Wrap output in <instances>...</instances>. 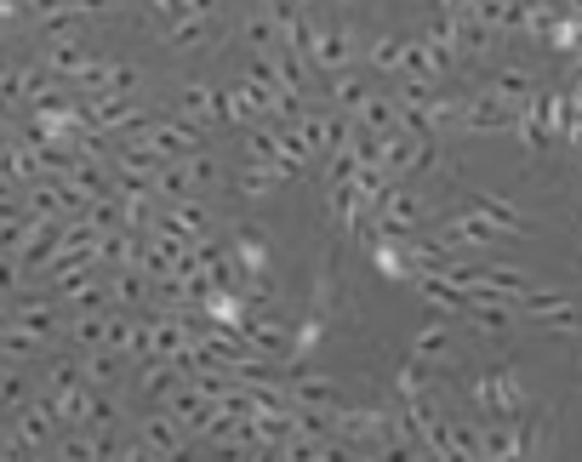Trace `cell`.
<instances>
[{"label":"cell","instance_id":"cell-10","mask_svg":"<svg viewBox=\"0 0 582 462\" xmlns=\"http://www.w3.org/2000/svg\"><path fill=\"white\" fill-rule=\"evenodd\" d=\"M178 115L194 120V126H218V120H223V86H212V80H189V86L178 92Z\"/></svg>","mask_w":582,"mask_h":462},{"label":"cell","instance_id":"cell-22","mask_svg":"<svg viewBox=\"0 0 582 462\" xmlns=\"http://www.w3.org/2000/svg\"><path fill=\"white\" fill-rule=\"evenodd\" d=\"M423 394H434V366H423V359H405V366L394 372V400H423Z\"/></svg>","mask_w":582,"mask_h":462},{"label":"cell","instance_id":"cell-31","mask_svg":"<svg viewBox=\"0 0 582 462\" xmlns=\"http://www.w3.org/2000/svg\"><path fill=\"white\" fill-rule=\"evenodd\" d=\"M428 7H434L440 18H463V12H474V0H428Z\"/></svg>","mask_w":582,"mask_h":462},{"label":"cell","instance_id":"cell-6","mask_svg":"<svg viewBox=\"0 0 582 462\" xmlns=\"http://www.w3.org/2000/svg\"><path fill=\"white\" fill-rule=\"evenodd\" d=\"M137 138H144L160 160H189V154L205 149V143H200V126L183 120V115H178V120H149L144 131H137Z\"/></svg>","mask_w":582,"mask_h":462},{"label":"cell","instance_id":"cell-28","mask_svg":"<svg viewBox=\"0 0 582 462\" xmlns=\"http://www.w3.org/2000/svg\"><path fill=\"white\" fill-rule=\"evenodd\" d=\"M240 35H246V46H252V52H274V46H281V35H274V18H268V12H252Z\"/></svg>","mask_w":582,"mask_h":462},{"label":"cell","instance_id":"cell-9","mask_svg":"<svg viewBox=\"0 0 582 462\" xmlns=\"http://www.w3.org/2000/svg\"><path fill=\"white\" fill-rule=\"evenodd\" d=\"M246 348H257L263 359L281 366V359H292V332L274 314H246Z\"/></svg>","mask_w":582,"mask_h":462},{"label":"cell","instance_id":"cell-20","mask_svg":"<svg viewBox=\"0 0 582 462\" xmlns=\"http://www.w3.org/2000/svg\"><path fill=\"white\" fill-rule=\"evenodd\" d=\"M452 35H457V57H486V46H491L497 29H491L486 18L463 12V18H452Z\"/></svg>","mask_w":582,"mask_h":462},{"label":"cell","instance_id":"cell-30","mask_svg":"<svg viewBox=\"0 0 582 462\" xmlns=\"http://www.w3.org/2000/svg\"><path fill=\"white\" fill-rule=\"evenodd\" d=\"M52 69H57V75H81V69H86V52L63 41V46L52 52Z\"/></svg>","mask_w":582,"mask_h":462},{"label":"cell","instance_id":"cell-5","mask_svg":"<svg viewBox=\"0 0 582 462\" xmlns=\"http://www.w3.org/2000/svg\"><path fill=\"white\" fill-rule=\"evenodd\" d=\"M514 104H502V97L486 86V92H474V97H463V126L457 131H468V138H491V131H514Z\"/></svg>","mask_w":582,"mask_h":462},{"label":"cell","instance_id":"cell-18","mask_svg":"<svg viewBox=\"0 0 582 462\" xmlns=\"http://www.w3.org/2000/svg\"><path fill=\"white\" fill-rule=\"evenodd\" d=\"M491 92L502 97V104H514V109H526V104H537V97H542V86L520 69V63H502V69H491Z\"/></svg>","mask_w":582,"mask_h":462},{"label":"cell","instance_id":"cell-32","mask_svg":"<svg viewBox=\"0 0 582 462\" xmlns=\"http://www.w3.org/2000/svg\"><path fill=\"white\" fill-rule=\"evenodd\" d=\"M331 291H337V280H331V269H320V280H315V303L320 309H331Z\"/></svg>","mask_w":582,"mask_h":462},{"label":"cell","instance_id":"cell-21","mask_svg":"<svg viewBox=\"0 0 582 462\" xmlns=\"http://www.w3.org/2000/svg\"><path fill=\"white\" fill-rule=\"evenodd\" d=\"M274 189H281V172H274V166H257V160H246V166H240V178H234V194H240V201H268Z\"/></svg>","mask_w":582,"mask_h":462},{"label":"cell","instance_id":"cell-25","mask_svg":"<svg viewBox=\"0 0 582 462\" xmlns=\"http://www.w3.org/2000/svg\"><path fill=\"white\" fill-rule=\"evenodd\" d=\"M223 120H229V126H240V131L263 120V115H257V104H252V92L240 86V80H234V86H223Z\"/></svg>","mask_w":582,"mask_h":462},{"label":"cell","instance_id":"cell-3","mask_svg":"<svg viewBox=\"0 0 582 462\" xmlns=\"http://www.w3.org/2000/svg\"><path fill=\"white\" fill-rule=\"evenodd\" d=\"M377 223H383V235H394V240L417 235V228L428 223V201H423V189L394 183V189L383 194V206H377Z\"/></svg>","mask_w":582,"mask_h":462},{"label":"cell","instance_id":"cell-27","mask_svg":"<svg viewBox=\"0 0 582 462\" xmlns=\"http://www.w3.org/2000/svg\"><path fill=\"white\" fill-rule=\"evenodd\" d=\"M149 275L144 269H115V286H109V297H115V303H126V309H137V303H144V297H149Z\"/></svg>","mask_w":582,"mask_h":462},{"label":"cell","instance_id":"cell-26","mask_svg":"<svg viewBox=\"0 0 582 462\" xmlns=\"http://www.w3.org/2000/svg\"><path fill=\"white\" fill-rule=\"evenodd\" d=\"M115 377H120V354H115V348H92V354H86V366H81V383L109 388Z\"/></svg>","mask_w":582,"mask_h":462},{"label":"cell","instance_id":"cell-36","mask_svg":"<svg viewBox=\"0 0 582 462\" xmlns=\"http://www.w3.org/2000/svg\"><path fill=\"white\" fill-rule=\"evenodd\" d=\"M342 7H360V0H342Z\"/></svg>","mask_w":582,"mask_h":462},{"label":"cell","instance_id":"cell-17","mask_svg":"<svg viewBox=\"0 0 582 462\" xmlns=\"http://www.w3.org/2000/svg\"><path fill=\"white\" fill-rule=\"evenodd\" d=\"M411 286H417V291H423V303H428L434 314H468V303H474V297H468L463 286H452V280H445V275H417V280H411Z\"/></svg>","mask_w":582,"mask_h":462},{"label":"cell","instance_id":"cell-7","mask_svg":"<svg viewBox=\"0 0 582 462\" xmlns=\"http://www.w3.org/2000/svg\"><path fill=\"white\" fill-rule=\"evenodd\" d=\"M355 52H360V41H355V29H326L320 23V35H315V46H308V63H315L320 75H337V69H355Z\"/></svg>","mask_w":582,"mask_h":462},{"label":"cell","instance_id":"cell-16","mask_svg":"<svg viewBox=\"0 0 582 462\" xmlns=\"http://www.w3.org/2000/svg\"><path fill=\"white\" fill-rule=\"evenodd\" d=\"M286 394H292V406H320V411H337L342 406V388L326 372H297L286 383Z\"/></svg>","mask_w":582,"mask_h":462},{"label":"cell","instance_id":"cell-34","mask_svg":"<svg viewBox=\"0 0 582 462\" xmlns=\"http://www.w3.org/2000/svg\"><path fill=\"white\" fill-rule=\"evenodd\" d=\"M531 7H560V0H531Z\"/></svg>","mask_w":582,"mask_h":462},{"label":"cell","instance_id":"cell-11","mask_svg":"<svg viewBox=\"0 0 582 462\" xmlns=\"http://www.w3.org/2000/svg\"><path fill=\"white\" fill-rule=\"evenodd\" d=\"M452 354H457V343H452V325L445 320H428V325H417L411 332V359H423V366H452Z\"/></svg>","mask_w":582,"mask_h":462},{"label":"cell","instance_id":"cell-19","mask_svg":"<svg viewBox=\"0 0 582 462\" xmlns=\"http://www.w3.org/2000/svg\"><path fill=\"white\" fill-rule=\"evenodd\" d=\"M160 217H166L171 228H178L183 240H200L205 228H212V212L200 206V194H189V201H166V206H160Z\"/></svg>","mask_w":582,"mask_h":462},{"label":"cell","instance_id":"cell-1","mask_svg":"<svg viewBox=\"0 0 582 462\" xmlns=\"http://www.w3.org/2000/svg\"><path fill=\"white\" fill-rule=\"evenodd\" d=\"M468 394H474L479 417H526V411H531V388H526V377L514 372V366L479 372Z\"/></svg>","mask_w":582,"mask_h":462},{"label":"cell","instance_id":"cell-4","mask_svg":"<svg viewBox=\"0 0 582 462\" xmlns=\"http://www.w3.org/2000/svg\"><path fill=\"white\" fill-rule=\"evenodd\" d=\"M445 251H457V257H468V251H491L502 235L479 217L474 206H463V212H452V217H440V235H434Z\"/></svg>","mask_w":582,"mask_h":462},{"label":"cell","instance_id":"cell-35","mask_svg":"<svg viewBox=\"0 0 582 462\" xmlns=\"http://www.w3.org/2000/svg\"><path fill=\"white\" fill-rule=\"evenodd\" d=\"M297 7H320V0H297Z\"/></svg>","mask_w":582,"mask_h":462},{"label":"cell","instance_id":"cell-14","mask_svg":"<svg viewBox=\"0 0 582 462\" xmlns=\"http://www.w3.org/2000/svg\"><path fill=\"white\" fill-rule=\"evenodd\" d=\"M349 120L366 126V131H377V138H389V131H400V97H394V92H366L360 109H355Z\"/></svg>","mask_w":582,"mask_h":462},{"label":"cell","instance_id":"cell-33","mask_svg":"<svg viewBox=\"0 0 582 462\" xmlns=\"http://www.w3.org/2000/svg\"><path fill=\"white\" fill-rule=\"evenodd\" d=\"M149 7H155V12H166V18H183V12H189L183 0H149Z\"/></svg>","mask_w":582,"mask_h":462},{"label":"cell","instance_id":"cell-24","mask_svg":"<svg viewBox=\"0 0 582 462\" xmlns=\"http://www.w3.org/2000/svg\"><path fill=\"white\" fill-rule=\"evenodd\" d=\"M326 92H331V109H342V115H355V109H360V97H366L371 86H366V80H360L355 69H337Z\"/></svg>","mask_w":582,"mask_h":462},{"label":"cell","instance_id":"cell-8","mask_svg":"<svg viewBox=\"0 0 582 462\" xmlns=\"http://www.w3.org/2000/svg\"><path fill=\"white\" fill-rule=\"evenodd\" d=\"M137 440H144V456H183L194 445V434L171 417V411H155L144 417V428H137Z\"/></svg>","mask_w":582,"mask_h":462},{"label":"cell","instance_id":"cell-29","mask_svg":"<svg viewBox=\"0 0 582 462\" xmlns=\"http://www.w3.org/2000/svg\"><path fill=\"white\" fill-rule=\"evenodd\" d=\"M183 172H189V183H194V194H205V189H212V183L223 178V172H218V160H212V154H205V149L183 160Z\"/></svg>","mask_w":582,"mask_h":462},{"label":"cell","instance_id":"cell-15","mask_svg":"<svg viewBox=\"0 0 582 462\" xmlns=\"http://www.w3.org/2000/svg\"><path fill=\"white\" fill-rule=\"evenodd\" d=\"M468 206L486 217L502 240H520V235H526V212L514 206V201H502V194H468Z\"/></svg>","mask_w":582,"mask_h":462},{"label":"cell","instance_id":"cell-12","mask_svg":"<svg viewBox=\"0 0 582 462\" xmlns=\"http://www.w3.org/2000/svg\"><path fill=\"white\" fill-rule=\"evenodd\" d=\"M212 41H218V18H205V12H183V18H171V29H166L171 52H205Z\"/></svg>","mask_w":582,"mask_h":462},{"label":"cell","instance_id":"cell-23","mask_svg":"<svg viewBox=\"0 0 582 462\" xmlns=\"http://www.w3.org/2000/svg\"><path fill=\"white\" fill-rule=\"evenodd\" d=\"M400 57H405V35H371L366 46L371 75H400Z\"/></svg>","mask_w":582,"mask_h":462},{"label":"cell","instance_id":"cell-2","mask_svg":"<svg viewBox=\"0 0 582 462\" xmlns=\"http://www.w3.org/2000/svg\"><path fill=\"white\" fill-rule=\"evenodd\" d=\"M520 314L537 320L542 332H554V337H576L582 332V309L571 303V291H560V286H531Z\"/></svg>","mask_w":582,"mask_h":462},{"label":"cell","instance_id":"cell-13","mask_svg":"<svg viewBox=\"0 0 582 462\" xmlns=\"http://www.w3.org/2000/svg\"><path fill=\"white\" fill-rule=\"evenodd\" d=\"M514 314H520V309H514V303H502V297H474L463 320L474 325L479 337H497V343H502V337L514 332Z\"/></svg>","mask_w":582,"mask_h":462}]
</instances>
